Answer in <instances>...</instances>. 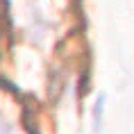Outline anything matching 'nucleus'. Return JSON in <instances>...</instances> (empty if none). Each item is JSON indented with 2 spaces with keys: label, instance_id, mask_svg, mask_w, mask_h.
<instances>
[{
  "label": "nucleus",
  "instance_id": "f257e3e1",
  "mask_svg": "<svg viewBox=\"0 0 134 134\" xmlns=\"http://www.w3.org/2000/svg\"><path fill=\"white\" fill-rule=\"evenodd\" d=\"M0 134H14L12 130H7V127H0Z\"/></svg>",
  "mask_w": 134,
  "mask_h": 134
}]
</instances>
